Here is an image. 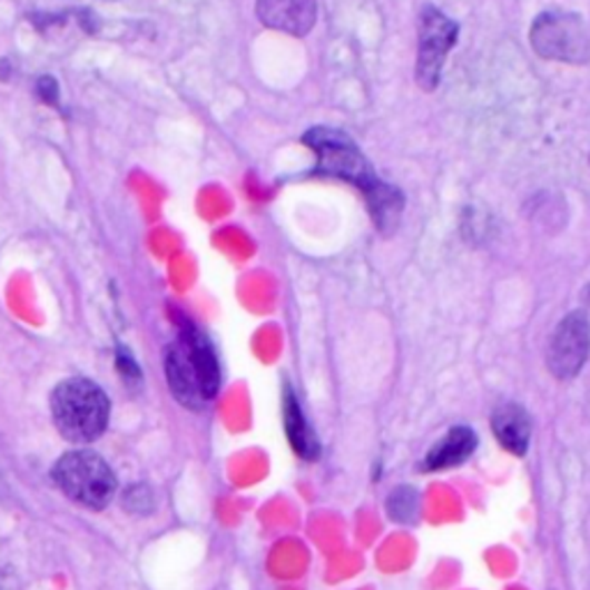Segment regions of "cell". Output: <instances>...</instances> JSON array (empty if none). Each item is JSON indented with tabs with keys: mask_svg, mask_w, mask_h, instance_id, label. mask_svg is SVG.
Returning <instances> with one entry per match:
<instances>
[{
	"mask_svg": "<svg viewBox=\"0 0 590 590\" xmlns=\"http://www.w3.org/2000/svg\"><path fill=\"white\" fill-rule=\"evenodd\" d=\"M303 144L316 155L318 176L346 180L363 191L372 222L381 236L397 232L406 204L402 189L378 178L370 159L346 132L333 127H312L303 137Z\"/></svg>",
	"mask_w": 590,
	"mask_h": 590,
	"instance_id": "obj_1",
	"label": "cell"
},
{
	"mask_svg": "<svg viewBox=\"0 0 590 590\" xmlns=\"http://www.w3.org/2000/svg\"><path fill=\"white\" fill-rule=\"evenodd\" d=\"M167 381L176 402L189 411L206 409L219 392L222 372L210 340L191 323H183L167 351Z\"/></svg>",
	"mask_w": 590,
	"mask_h": 590,
	"instance_id": "obj_2",
	"label": "cell"
},
{
	"mask_svg": "<svg viewBox=\"0 0 590 590\" xmlns=\"http://www.w3.org/2000/svg\"><path fill=\"white\" fill-rule=\"evenodd\" d=\"M111 402L90 378L75 376L56 385L51 415L60 436L70 443H92L107 432Z\"/></svg>",
	"mask_w": 590,
	"mask_h": 590,
	"instance_id": "obj_3",
	"label": "cell"
},
{
	"mask_svg": "<svg viewBox=\"0 0 590 590\" xmlns=\"http://www.w3.org/2000/svg\"><path fill=\"white\" fill-rule=\"evenodd\" d=\"M53 482L70 501L100 512L116 496V475L111 466L92 450H72L58 459Z\"/></svg>",
	"mask_w": 590,
	"mask_h": 590,
	"instance_id": "obj_4",
	"label": "cell"
},
{
	"mask_svg": "<svg viewBox=\"0 0 590 590\" xmlns=\"http://www.w3.org/2000/svg\"><path fill=\"white\" fill-rule=\"evenodd\" d=\"M533 51L553 62L586 65L590 62V28L568 10H547L531 26Z\"/></svg>",
	"mask_w": 590,
	"mask_h": 590,
	"instance_id": "obj_5",
	"label": "cell"
},
{
	"mask_svg": "<svg viewBox=\"0 0 590 590\" xmlns=\"http://www.w3.org/2000/svg\"><path fill=\"white\" fill-rule=\"evenodd\" d=\"M459 38V23L436 6H424L417 19L415 81L424 92H434L441 83L445 58Z\"/></svg>",
	"mask_w": 590,
	"mask_h": 590,
	"instance_id": "obj_6",
	"label": "cell"
},
{
	"mask_svg": "<svg viewBox=\"0 0 590 590\" xmlns=\"http://www.w3.org/2000/svg\"><path fill=\"white\" fill-rule=\"evenodd\" d=\"M590 353V321L586 312L568 314L549 337L547 367L559 381L574 378Z\"/></svg>",
	"mask_w": 590,
	"mask_h": 590,
	"instance_id": "obj_7",
	"label": "cell"
},
{
	"mask_svg": "<svg viewBox=\"0 0 590 590\" xmlns=\"http://www.w3.org/2000/svg\"><path fill=\"white\" fill-rule=\"evenodd\" d=\"M316 14V0H256L258 21L293 38L309 36Z\"/></svg>",
	"mask_w": 590,
	"mask_h": 590,
	"instance_id": "obj_8",
	"label": "cell"
},
{
	"mask_svg": "<svg viewBox=\"0 0 590 590\" xmlns=\"http://www.w3.org/2000/svg\"><path fill=\"white\" fill-rule=\"evenodd\" d=\"M478 448V434L466 427V424H456L452 427L443 439L436 441V445L424 454L422 459V471H445V469H454L459 464H464L466 459L475 452Z\"/></svg>",
	"mask_w": 590,
	"mask_h": 590,
	"instance_id": "obj_9",
	"label": "cell"
},
{
	"mask_svg": "<svg viewBox=\"0 0 590 590\" xmlns=\"http://www.w3.org/2000/svg\"><path fill=\"white\" fill-rule=\"evenodd\" d=\"M491 432H494L501 448L517 456H523L529 450L533 432L531 415L527 413V409L514 402L501 404L494 415H491Z\"/></svg>",
	"mask_w": 590,
	"mask_h": 590,
	"instance_id": "obj_10",
	"label": "cell"
},
{
	"mask_svg": "<svg viewBox=\"0 0 590 590\" xmlns=\"http://www.w3.org/2000/svg\"><path fill=\"white\" fill-rule=\"evenodd\" d=\"M284 430L291 448L295 450V454L303 456L305 462H314V459L321 454L318 439L309 427V422L301 409V402L295 397L291 385L284 387Z\"/></svg>",
	"mask_w": 590,
	"mask_h": 590,
	"instance_id": "obj_11",
	"label": "cell"
},
{
	"mask_svg": "<svg viewBox=\"0 0 590 590\" xmlns=\"http://www.w3.org/2000/svg\"><path fill=\"white\" fill-rule=\"evenodd\" d=\"M387 517L400 523H411L417 514V494L411 486H397L387 496Z\"/></svg>",
	"mask_w": 590,
	"mask_h": 590,
	"instance_id": "obj_12",
	"label": "cell"
},
{
	"mask_svg": "<svg viewBox=\"0 0 590 590\" xmlns=\"http://www.w3.org/2000/svg\"><path fill=\"white\" fill-rule=\"evenodd\" d=\"M122 505L132 514H150L155 510V494L148 484H132L122 494Z\"/></svg>",
	"mask_w": 590,
	"mask_h": 590,
	"instance_id": "obj_13",
	"label": "cell"
},
{
	"mask_svg": "<svg viewBox=\"0 0 590 590\" xmlns=\"http://www.w3.org/2000/svg\"><path fill=\"white\" fill-rule=\"evenodd\" d=\"M118 372L129 385H135V383L141 381V372H139V367L135 363V357L129 355L125 348L118 351Z\"/></svg>",
	"mask_w": 590,
	"mask_h": 590,
	"instance_id": "obj_14",
	"label": "cell"
}]
</instances>
